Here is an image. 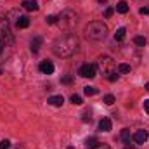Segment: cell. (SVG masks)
I'll use <instances>...</instances> for the list:
<instances>
[{
  "mask_svg": "<svg viewBox=\"0 0 149 149\" xmlns=\"http://www.w3.org/2000/svg\"><path fill=\"white\" fill-rule=\"evenodd\" d=\"M78 47H80V40L74 35H63V37L56 38L54 42V52L56 56L59 57H71L73 54L78 52Z\"/></svg>",
  "mask_w": 149,
  "mask_h": 149,
  "instance_id": "obj_1",
  "label": "cell"
},
{
  "mask_svg": "<svg viewBox=\"0 0 149 149\" xmlns=\"http://www.w3.org/2000/svg\"><path fill=\"white\" fill-rule=\"evenodd\" d=\"M85 37L90 40H104L108 37V26L102 21H92L85 26Z\"/></svg>",
  "mask_w": 149,
  "mask_h": 149,
  "instance_id": "obj_2",
  "label": "cell"
},
{
  "mask_svg": "<svg viewBox=\"0 0 149 149\" xmlns=\"http://www.w3.org/2000/svg\"><path fill=\"white\" fill-rule=\"evenodd\" d=\"M76 21H78V14L74 10H70V9L63 10L57 16V24L61 28H73L74 24H76Z\"/></svg>",
  "mask_w": 149,
  "mask_h": 149,
  "instance_id": "obj_3",
  "label": "cell"
},
{
  "mask_svg": "<svg viewBox=\"0 0 149 149\" xmlns=\"http://www.w3.org/2000/svg\"><path fill=\"white\" fill-rule=\"evenodd\" d=\"M97 66H99V70L102 71V74H104V76H108V74L111 73V71H114V70H113L114 63H113L111 57H108V56L101 57V59H99V63H97Z\"/></svg>",
  "mask_w": 149,
  "mask_h": 149,
  "instance_id": "obj_4",
  "label": "cell"
},
{
  "mask_svg": "<svg viewBox=\"0 0 149 149\" xmlns=\"http://www.w3.org/2000/svg\"><path fill=\"white\" fill-rule=\"evenodd\" d=\"M0 40L3 43H12L14 42V38H12L9 28H7V23H0Z\"/></svg>",
  "mask_w": 149,
  "mask_h": 149,
  "instance_id": "obj_5",
  "label": "cell"
},
{
  "mask_svg": "<svg viewBox=\"0 0 149 149\" xmlns=\"http://www.w3.org/2000/svg\"><path fill=\"white\" fill-rule=\"evenodd\" d=\"M78 74L83 76V78H94L95 76V66L94 64H83L78 70Z\"/></svg>",
  "mask_w": 149,
  "mask_h": 149,
  "instance_id": "obj_6",
  "label": "cell"
},
{
  "mask_svg": "<svg viewBox=\"0 0 149 149\" xmlns=\"http://www.w3.org/2000/svg\"><path fill=\"white\" fill-rule=\"evenodd\" d=\"M132 139H134V142H135V144H144V142L149 139L148 130H137V132L132 135Z\"/></svg>",
  "mask_w": 149,
  "mask_h": 149,
  "instance_id": "obj_7",
  "label": "cell"
},
{
  "mask_svg": "<svg viewBox=\"0 0 149 149\" xmlns=\"http://www.w3.org/2000/svg\"><path fill=\"white\" fill-rule=\"evenodd\" d=\"M38 68H40V71L43 74H52L54 73V64H52L50 61H42Z\"/></svg>",
  "mask_w": 149,
  "mask_h": 149,
  "instance_id": "obj_8",
  "label": "cell"
},
{
  "mask_svg": "<svg viewBox=\"0 0 149 149\" xmlns=\"http://www.w3.org/2000/svg\"><path fill=\"white\" fill-rule=\"evenodd\" d=\"M47 102H49L50 106H54V108H61L63 102H64V99H63V95H52V97H49Z\"/></svg>",
  "mask_w": 149,
  "mask_h": 149,
  "instance_id": "obj_9",
  "label": "cell"
},
{
  "mask_svg": "<svg viewBox=\"0 0 149 149\" xmlns=\"http://www.w3.org/2000/svg\"><path fill=\"white\" fill-rule=\"evenodd\" d=\"M99 130L101 132H109L111 130V120L109 118H102L99 121Z\"/></svg>",
  "mask_w": 149,
  "mask_h": 149,
  "instance_id": "obj_10",
  "label": "cell"
},
{
  "mask_svg": "<svg viewBox=\"0 0 149 149\" xmlns=\"http://www.w3.org/2000/svg\"><path fill=\"white\" fill-rule=\"evenodd\" d=\"M26 10H38V3L37 0H24L23 3H21Z\"/></svg>",
  "mask_w": 149,
  "mask_h": 149,
  "instance_id": "obj_11",
  "label": "cell"
},
{
  "mask_svg": "<svg viewBox=\"0 0 149 149\" xmlns=\"http://www.w3.org/2000/svg\"><path fill=\"white\" fill-rule=\"evenodd\" d=\"M31 47V52H38L40 50V47H42V38L40 37H33V40H31V43H30Z\"/></svg>",
  "mask_w": 149,
  "mask_h": 149,
  "instance_id": "obj_12",
  "label": "cell"
},
{
  "mask_svg": "<svg viewBox=\"0 0 149 149\" xmlns=\"http://www.w3.org/2000/svg\"><path fill=\"white\" fill-rule=\"evenodd\" d=\"M16 24H17V28H28L30 26V19L26 16H19L17 21H16Z\"/></svg>",
  "mask_w": 149,
  "mask_h": 149,
  "instance_id": "obj_13",
  "label": "cell"
},
{
  "mask_svg": "<svg viewBox=\"0 0 149 149\" xmlns=\"http://www.w3.org/2000/svg\"><path fill=\"white\" fill-rule=\"evenodd\" d=\"M116 10H118L120 14H127V12H128V3H127L125 0L118 2V3H116Z\"/></svg>",
  "mask_w": 149,
  "mask_h": 149,
  "instance_id": "obj_14",
  "label": "cell"
},
{
  "mask_svg": "<svg viewBox=\"0 0 149 149\" xmlns=\"http://www.w3.org/2000/svg\"><path fill=\"white\" fill-rule=\"evenodd\" d=\"M121 141H123L125 144H130L132 135H130V130H128V128H123V130H121Z\"/></svg>",
  "mask_w": 149,
  "mask_h": 149,
  "instance_id": "obj_15",
  "label": "cell"
},
{
  "mask_svg": "<svg viewBox=\"0 0 149 149\" xmlns=\"http://www.w3.org/2000/svg\"><path fill=\"white\" fill-rule=\"evenodd\" d=\"M125 35H127V30H125V28H118V30H116V33H114V40L121 42V40L125 38Z\"/></svg>",
  "mask_w": 149,
  "mask_h": 149,
  "instance_id": "obj_16",
  "label": "cell"
},
{
  "mask_svg": "<svg viewBox=\"0 0 149 149\" xmlns=\"http://www.w3.org/2000/svg\"><path fill=\"white\" fill-rule=\"evenodd\" d=\"M97 144H99V141H97L95 137H88V139L85 141V146H87V148H90V149H94Z\"/></svg>",
  "mask_w": 149,
  "mask_h": 149,
  "instance_id": "obj_17",
  "label": "cell"
},
{
  "mask_svg": "<svg viewBox=\"0 0 149 149\" xmlns=\"http://www.w3.org/2000/svg\"><path fill=\"white\" fill-rule=\"evenodd\" d=\"M118 73H130V66H128V64H125V63L118 64Z\"/></svg>",
  "mask_w": 149,
  "mask_h": 149,
  "instance_id": "obj_18",
  "label": "cell"
},
{
  "mask_svg": "<svg viewBox=\"0 0 149 149\" xmlns=\"http://www.w3.org/2000/svg\"><path fill=\"white\" fill-rule=\"evenodd\" d=\"M83 92H85V95H95L99 90H97L95 87H85V88H83Z\"/></svg>",
  "mask_w": 149,
  "mask_h": 149,
  "instance_id": "obj_19",
  "label": "cell"
},
{
  "mask_svg": "<svg viewBox=\"0 0 149 149\" xmlns=\"http://www.w3.org/2000/svg\"><path fill=\"white\" fill-rule=\"evenodd\" d=\"M104 104H108V106H111V104H114V95H111V94L104 95Z\"/></svg>",
  "mask_w": 149,
  "mask_h": 149,
  "instance_id": "obj_20",
  "label": "cell"
},
{
  "mask_svg": "<svg viewBox=\"0 0 149 149\" xmlns=\"http://www.w3.org/2000/svg\"><path fill=\"white\" fill-rule=\"evenodd\" d=\"M71 102L76 104V106H80V104H81V97H80V95H76V94H73V95H71Z\"/></svg>",
  "mask_w": 149,
  "mask_h": 149,
  "instance_id": "obj_21",
  "label": "cell"
},
{
  "mask_svg": "<svg viewBox=\"0 0 149 149\" xmlns=\"http://www.w3.org/2000/svg\"><path fill=\"white\" fill-rule=\"evenodd\" d=\"M47 24H56L57 23V16H47Z\"/></svg>",
  "mask_w": 149,
  "mask_h": 149,
  "instance_id": "obj_22",
  "label": "cell"
},
{
  "mask_svg": "<svg viewBox=\"0 0 149 149\" xmlns=\"http://www.w3.org/2000/svg\"><path fill=\"white\" fill-rule=\"evenodd\" d=\"M106 78H108L109 81H116V80H118V73H116V71H111V73L108 74Z\"/></svg>",
  "mask_w": 149,
  "mask_h": 149,
  "instance_id": "obj_23",
  "label": "cell"
},
{
  "mask_svg": "<svg viewBox=\"0 0 149 149\" xmlns=\"http://www.w3.org/2000/svg\"><path fill=\"white\" fill-rule=\"evenodd\" d=\"M134 42H135L137 45H146V38L144 37H135L134 38Z\"/></svg>",
  "mask_w": 149,
  "mask_h": 149,
  "instance_id": "obj_24",
  "label": "cell"
},
{
  "mask_svg": "<svg viewBox=\"0 0 149 149\" xmlns=\"http://www.w3.org/2000/svg\"><path fill=\"white\" fill-rule=\"evenodd\" d=\"M61 81L68 85V83H71V81H73V76H71V74H66V76H63V78H61Z\"/></svg>",
  "mask_w": 149,
  "mask_h": 149,
  "instance_id": "obj_25",
  "label": "cell"
},
{
  "mask_svg": "<svg viewBox=\"0 0 149 149\" xmlns=\"http://www.w3.org/2000/svg\"><path fill=\"white\" fill-rule=\"evenodd\" d=\"M10 148V142H9V141H7V139H5V141H2V142H0V149H9Z\"/></svg>",
  "mask_w": 149,
  "mask_h": 149,
  "instance_id": "obj_26",
  "label": "cell"
},
{
  "mask_svg": "<svg viewBox=\"0 0 149 149\" xmlns=\"http://www.w3.org/2000/svg\"><path fill=\"white\" fill-rule=\"evenodd\" d=\"M113 12H114V9H113V7H108V9H106V12H104V17H111Z\"/></svg>",
  "mask_w": 149,
  "mask_h": 149,
  "instance_id": "obj_27",
  "label": "cell"
},
{
  "mask_svg": "<svg viewBox=\"0 0 149 149\" xmlns=\"http://www.w3.org/2000/svg\"><path fill=\"white\" fill-rule=\"evenodd\" d=\"M142 16H149V7H141V10H139Z\"/></svg>",
  "mask_w": 149,
  "mask_h": 149,
  "instance_id": "obj_28",
  "label": "cell"
},
{
  "mask_svg": "<svg viewBox=\"0 0 149 149\" xmlns=\"http://www.w3.org/2000/svg\"><path fill=\"white\" fill-rule=\"evenodd\" d=\"M94 149H111V148H109L108 144H97V146H95Z\"/></svg>",
  "mask_w": 149,
  "mask_h": 149,
  "instance_id": "obj_29",
  "label": "cell"
},
{
  "mask_svg": "<svg viewBox=\"0 0 149 149\" xmlns=\"http://www.w3.org/2000/svg\"><path fill=\"white\" fill-rule=\"evenodd\" d=\"M81 121H90V113H85V114L81 116Z\"/></svg>",
  "mask_w": 149,
  "mask_h": 149,
  "instance_id": "obj_30",
  "label": "cell"
},
{
  "mask_svg": "<svg viewBox=\"0 0 149 149\" xmlns=\"http://www.w3.org/2000/svg\"><path fill=\"white\" fill-rule=\"evenodd\" d=\"M144 109H146V113L149 114V99H146V101H144Z\"/></svg>",
  "mask_w": 149,
  "mask_h": 149,
  "instance_id": "obj_31",
  "label": "cell"
},
{
  "mask_svg": "<svg viewBox=\"0 0 149 149\" xmlns=\"http://www.w3.org/2000/svg\"><path fill=\"white\" fill-rule=\"evenodd\" d=\"M3 47H5V43H3V42L0 40V54H2V50H3Z\"/></svg>",
  "mask_w": 149,
  "mask_h": 149,
  "instance_id": "obj_32",
  "label": "cell"
},
{
  "mask_svg": "<svg viewBox=\"0 0 149 149\" xmlns=\"http://www.w3.org/2000/svg\"><path fill=\"white\" fill-rule=\"evenodd\" d=\"M123 149H135V148H134V146H128V144H125V148H123Z\"/></svg>",
  "mask_w": 149,
  "mask_h": 149,
  "instance_id": "obj_33",
  "label": "cell"
},
{
  "mask_svg": "<svg viewBox=\"0 0 149 149\" xmlns=\"http://www.w3.org/2000/svg\"><path fill=\"white\" fill-rule=\"evenodd\" d=\"M144 88H146V90H148V92H149V81H148V83H146V87H144Z\"/></svg>",
  "mask_w": 149,
  "mask_h": 149,
  "instance_id": "obj_34",
  "label": "cell"
},
{
  "mask_svg": "<svg viewBox=\"0 0 149 149\" xmlns=\"http://www.w3.org/2000/svg\"><path fill=\"white\" fill-rule=\"evenodd\" d=\"M99 2H101V3H102V2H106V0H99Z\"/></svg>",
  "mask_w": 149,
  "mask_h": 149,
  "instance_id": "obj_35",
  "label": "cell"
},
{
  "mask_svg": "<svg viewBox=\"0 0 149 149\" xmlns=\"http://www.w3.org/2000/svg\"><path fill=\"white\" fill-rule=\"evenodd\" d=\"M68 149H74V148H68Z\"/></svg>",
  "mask_w": 149,
  "mask_h": 149,
  "instance_id": "obj_36",
  "label": "cell"
},
{
  "mask_svg": "<svg viewBox=\"0 0 149 149\" xmlns=\"http://www.w3.org/2000/svg\"><path fill=\"white\" fill-rule=\"evenodd\" d=\"M0 74H2V70H0Z\"/></svg>",
  "mask_w": 149,
  "mask_h": 149,
  "instance_id": "obj_37",
  "label": "cell"
}]
</instances>
